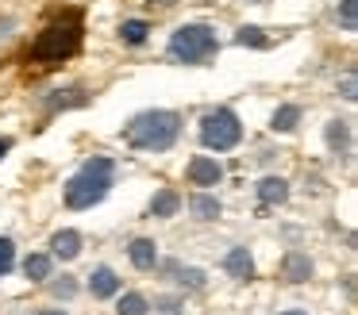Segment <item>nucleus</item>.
Listing matches in <instances>:
<instances>
[{
  "label": "nucleus",
  "instance_id": "423d86ee",
  "mask_svg": "<svg viewBox=\"0 0 358 315\" xmlns=\"http://www.w3.org/2000/svg\"><path fill=\"white\" fill-rule=\"evenodd\" d=\"M220 177H224L220 161H212V158H193L189 161V181L193 184H216Z\"/></svg>",
  "mask_w": 358,
  "mask_h": 315
},
{
  "label": "nucleus",
  "instance_id": "39448f33",
  "mask_svg": "<svg viewBox=\"0 0 358 315\" xmlns=\"http://www.w3.org/2000/svg\"><path fill=\"white\" fill-rule=\"evenodd\" d=\"M201 138L208 150H231L235 142L243 138V127L239 119H235L231 108H216V112H208L201 119Z\"/></svg>",
  "mask_w": 358,
  "mask_h": 315
},
{
  "label": "nucleus",
  "instance_id": "a211bd4d",
  "mask_svg": "<svg viewBox=\"0 0 358 315\" xmlns=\"http://www.w3.org/2000/svg\"><path fill=\"white\" fill-rule=\"evenodd\" d=\"M147 23H143V20H127L124 23V27H120V35H124V43H135V46H139L143 43V38H147Z\"/></svg>",
  "mask_w": 358,
  "mask_h": 315
},
{
  "label": "nucleus",
  "instance_id": "b1692460",
  "mask_svg": "<svg viewBox=\"0 0 358 315\" xmlns=\"http://www.w3.org/2000/svg\"><path fill=\"white\" fill-rule=\"evenodd\" d=\"M343 96H347V100L358 96V92H355V77H347V81H343Z\"/></svg>",
  "mask_w": 358,
  "mask_h": 315
},
{
  "label": "nucleus",
  "instance_id": "20e7f679",
  "mask_svg": "<svg viewBox=\"0 0 358 315\" xmlns=\"http://www.w3.org/2000/svg\"><path fill=\"white\" fill-rule=\"evenodd\" d=\"M170 54L181 61H189V66H201V61H208L212 54H216V35H212V27H204V23H185V27L173 31Z\"/></svg>",
  "mask_w": 358,
  "mask_h": 315
},
{
  "label": "nucleus",
  "instance_id": "f03ea898",
  "mask_svg": "<svg viewBox=\"0 0 358 315\" xmlns=\"http://www.w3.org/2000/svg\"><path fill=\"white\" fill-rule=\"evenodd\" d=\"M178 131H181V123L173 112H143L127 123L124 138L135 150H166L178 138Z\"/></svg>",
  "mask_w": 358,
  "mask_h": 315
},
{
  "label": "nucleus",
  "instance_id": "bb28decb",
  "mask_svg": "<svg viewBox=\"0 0 358 315\" xmlns=\"http://www.w3.org/2000/svg\"><path fill=\"white\" fill-rule=\"evenodd\" d=\"M43 315H66V312H58V307H50V312H43Z\"/></svg>",
  "mask_w": 358,
  "mask_h": 315
},
{
  "label": "nucleus",
  "instance_id": "6e6552de",
  "mask_svg": "<svg viewBox=\"0 0 358 315\" xmlns=\"http://www.w3.org/2000/svg\"><path fill=\"white\" fill-rule=\"evenodd\" d=\"M50 246H55L58 258L70 261V258H78V254H81V235H78V230H58L55 242H50Z\"/></svg>",
  "mask_w": 358,
  "mask_h": 315
},
{
  "label": "nucleus",
  "instance_id": "393cba45",
  "mask_svg": "<svg viewBox=\"0 0 358 315\" xmlns=\"http://www.w3.org/2000/svg\"><path fill=\"white\" fill-rule=\"evenodd\" d=\"M162 315H178V300H162Z\"/></svg>",
  "mask_w": 358,
  "mask_h": 315
},
{
  "label": "nucleus",
  "instance_id": "aec40b11",
  "mask_svg": "<svg viewBox=\"0 0 358 315\" xmlns=\"http://www.w3.org/2000/svg\"><path fill=\"white\" fill-rule=\"evenodd\" d=\"M339 20H343V27H347V31H355V27H358V0H343Z\"/></svg>",
  "mask_w": 358,
  "mask_h": 315
},
{
  "label": "nucleus",
  "instance_id": "7ed1b4c3",
  "mask_svg": "<svg viewBox=\"0 0 358 315\" xmlns=\"http://www.w3.org/2000/svg\"><path fill=\"white\" fill-rule=\"evenodd\" d=\"M78 46H81V20H78V15H70L66 23H55V27L43 31V35L35 38L31 54L39 61H62V58H70Z\"/></svg>",
  "mask_w": 358,
  "mask_h": 315
},
{
  "label": "nucleus",
  "instance_id": "6ab92c4d",
  "mask_svg": "<svg viewBox=\"0 0 358 315\" xmlns=\"http://www.w3.org/2000/svg\"><path fill=\"white\" fill-rule=\"evenodd\" d=\"M235 38H239V46H258V50L270 46V38H266L258 27H239V35H235Z\"/></svg>",
  "mask_w": 358,
  "mask_h": 315
},
{
  "label": "nucleus",
  "instance_id": "a878e982",
  "mask_svg": "<svg viewBox=\"0 0 358 315\" xmlns=\"http://www.w3.org/2000/svg\"><path fill=\"white\" fill-rule=\"evenodd\" d=\"M8 150H12V138H0V158H4Z\"/></svg>",
  "mask_w": 358,
  "mask_h": 315
},
{
  "label": "nucleus",
  "instance_id": "4468645a",
  "mask_svg": "<svg viewBox=\"0 0 358 315\" xmlns=\"http://www.w3.org/2000/svg\"><path fill=\"white\" fill-rule=\"evenodd\" d=\"M285 277H289V281H308V277H312V261L304 258V254H289V258H285Z\"/></svg>",
  "mask_w": 358,
  "mask_h": 315
},
{
  "label": "nucleus",
  "instance_id": "9d476101",
  "mask_svg": "<svg viewBox=\"0 0 358 315\" xmlns=\"http://www.w3.org/2000/svg\"><path fill=\"white\" fill-rule=\"evenodd\" d=\"M227 273L239 277V281H247V277L255 273V261H250V254L243 250V246H235V250L227 254Z\"/></svg>",
  "mask_w": 358,
  "mask_h": 315
},
{
  "label": "nucleus",
  "instance_id": "ddd939ff",
  "mask_svg": "<svg viewBox=\"0 0 358 315\" xmlns=\"http://www.w3.org/2000/svg\"><path fill=\"white\" fill-rule=\"evenodd\" d=\"M189 207H193L196 219H216V215H220V200L216 196H204V192H196V196L189 200Z\"/></svg>",
  "mask_w": 358,
  "mask_h": 315
},
{
  "label": "nucleus",
  "instance_id": "5701e85b",
  "mask_svg": "<svg viewBox=\"0 0 358 315\" xmlns=\"http://www.w3.org/2000/svg\"><path fill=\"white\" fill-rule=\"evenodd\" d=\"M55 296H73V281H58L55 284Z\"/></svg>",
  "mask_w": 358,
  "mask_h": 315
},
{
  "label": "nucleus",
  "instance_id": "4be33fe9",
  "mask_svg": "<svg viewBox=\"0 0 358 315\" xmlns=\"http://www.w3.org/2000/svg\"><path fill=\"white\" fill-rule=\"evenodd\" d=\"M327 142H331V146H343V142H347V127H343V119H335L331 127H327Z\"/></svg>",
  "mask_w": 358,
  "mask_h": 315
},
{
  "label": "nucleus",
  "instance_id": "c85d7f7f",
  "mask_svg": "<svg viewBox=\"0 0 358 315\" xmlns=\"http://www.w3.org/2000/svg\"><path fill=\"white\" fill-rule=\"evenodd\" d=\"M162 4H170V0H162Z\"/></svg>",
  "mask_w": 358,
  "mask_h": 315
},
{
  "label": "nucleus",
  "instance_id": "0eeeda50",
  "mask_svg": "<svg viewBox=\"0 0 358 315\" xmlns=\"http://www.w3.org/2000/svg\"><path fill=\"white\" fill-rule=\"evenodd\" d=\"M89 292H93V296H116L120 292V277L112 273L108 265H101V269H93V277H89Z\"/></svg>",
  "mask_w": 358,
  "mask_h": 315
},
{
  "label": "nucleus",
  "instance_id": "cd10ccee",
  "mask_svg": "<svg viewBox=\"0 0 358 315\" xmlns=\"http://www.w3.org/2000/svg\"><path fill=\"white\" fill-rule=\"evenodd\" d=\"M285 315H304V312H285Z\"/></svg>",
  "mask_w": 358,
  "mask_h": 315
},
{
  "label": "nucleus",
  "instance_id": "f8f14e48",
  "mask_svg": "<svg viewBox=\"0 0 358 315\" xmlns=\"http://www.w3.org/2000/svg\"><path fill=\"white\" fill-rule=\"evenodd\" d=\"M258 196H262V204H281V200L289 196V189H285L281 177H266V181L258 184Z\"/></svg>",
  "mask_w": 358,
  "mask_h": 315
},
{
  "label": "nucleus",
  "instance_id": "f257e3e1",
  "mask_svg": "<svg viewBox=\"0 0 358 315\" xmlns=\"http://www.w3.org/2000/svg\"><path fill=\"white\" fill-rule=\"evenodd\" d=\"M112 189V161L108 158H89L66 184V204L70 207H93L96 200H104V192Z\"/></svg>",
  "mask_w": 358,
  "mask_h": 315
},
{
  "label": "nucleus",
  "instance_id": "f3484780",
  "mask_svg": "<svg viewBox=\"0 0 358 315\" xmlns=\"http://www.w3.org/2000/svg\"><path fill=\"white\" fill-rule=\"evenodd\" d=\"M116 312H120V315H147V300H143L139 292H127V296L120 300Z\"/></svg>",
  "mask_w": 358,
  "mask_h": 315
},
{
  "label": "nucleus",
  "instance_id": "9b49d317",
  "mask_svg": "<svg viewBox=\"0 0 358 315\" xmlns=\"http://www.w3.org/2000/svg\"><path fill=\"white\" fill-rule=\"evenodd\" d=\"M178 207H181V196L173 189H162L155 200H150V215H162V219H166V215H173Z\"/></svg>",
  "mask_w": 358,
  "mask_h": 315
},
{
  "label": "nucleus",
  "instance_id": "1a4fd4ad",
  "mask_svg": "<svg viewBox=\"0 0 358 315\" xmlns=\"http://www.w3.org/2000/svg\"><path fill=\"white\" fill-rule=\"evenodd\" d=\"M127 250H131V261H135L139 269H155L158 250H155V242H150V238H135V242L127 246Z\"/></svg>",
  "mask_w": 358,
  "mask_h": 315
},
{
  "label": "nucleus",
  "instance_id": "dca6fc26",
  "mask_svg": "<svg viewBox=\"0 0 358 315\" xmlns=\"http://www.w3.org/2000/svg\"><path fill=\"white\" fill-rule=\"evenodd\" d=\"M24 273L31 277V281H47L50 277V258L47 254H31V258L24 261Z\"/></svg>",
  "mask_w": 358,
  "mask_h": 315
},
{
  "label": "nucleus",
  "instance_id": "2eb2a0df",
  "mask_svg": "<svg viewBox=\"0 0 358 315\" xmlns=\"http://www.w3.org/2000/svg\"><path fill=\"white\" fill-rule=\"evenodd\" d=\"M296 119H301V108H296V104H285V108H278V112H273V123H270V127H273V131H293Z\"/></svg>",
  "mask_w": 358,
  "mask_h": 315
},
{
  "label": "nucleus",
  "instance_id": "412c9836",
  "mask_svg": "<svg viewBox=\"0 0 358 315\" xmlns=\"http://www.w3.org/2000/svg\"><path fill=\"white\" fill-rule=\"evenodd\" d=\"M12 261H16V246H12L8 238H0V277L12 269Z\"/></svg>",
  "mask_w": 358,
  "mask_h": 315
}]
</instances>
